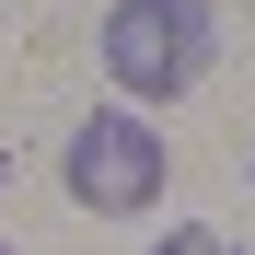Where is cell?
Segmentation results:
<instances>
[{"instance_id": "6da1fadb", "label": "cell", "mask_w": 255, "mask_h": 255, "mask_svg": "<svg viewBox=\"0 0 255 255\" xmlns=\"http://www.w3.org/2000/svg\"><path fill=\"white\" fill-rule=\"evenodd\" d=\"M209 47H221V12L209 0H116L105 12V70L128 105H174L209 81Z\"/></svg>"}, {"instance_id": "7a4b0ae2", "label": "cell", "mask_w": 255, "mask_h": 255, "mask_svg": "<svg viewBox=\"0 0 255 255\" xmlns=\"http://www.w3.org/2000/svg\"><path fill=\"white\" fill-rule=\"evenodd\" d=\"M162 139H151V116H81L70 128V151H58V186L70 209H93V221H139V209H162Z\"/></svg>"}, {"instance_id": "3957f363", "label": "cell", "mask_w": 255, "mask_h": 255, "mask_svg": "<svg viewBox=\"0 0 255 255\" xmlns=\"http://www.w3.org/2000/svg\"><path fill=\"white\" fill-rule=\"evenodd\" d=\"M151 255H232V244H221V232H162Z\"/></svg>"}, {"instance_id": "277c9868", "label": "cell", "mask_w": 255, "mask_h": 255, "mask_svg": "<svg viewBox=\"0 0 255 255\" xmlns=\"http://www.w3.org/2000/svg\"><path fill=\"white\" fill-rule=\"evenodd\" d=\"M0 255H12V244H0Z\"/></svg>"}]
</instances>
